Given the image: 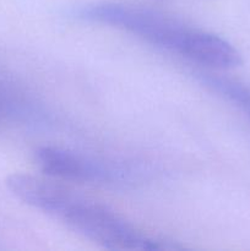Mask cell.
I'll list each match as a JSON object with an SVG mask.
<instances>
[{
  "label": "cell",
  "instance_id": "obj_2",
  "mask_svg": "<svg viewBox=\"0 0 250 251\" xmlns=\"http://www.w3.org/2000/svg\"><path fill=\"white\" fill-rule=\"evenodd\" d=\"M78 16L87 21L126 31L152 46L183 53L194 28L157 10L127 2H96L83 6Z\"/></svg>",
  "mask_w": 250,
  "mask_h": 251
},
{
  "label": "cell",
  "instance_id": "obj_5",
  "mask_svg": "<svg viewBox=\"0 0 250 251\" xmlns=\"http://www.w3.org/2000/svg\"><path fill=\"white\" fill-rule=\"evenodd\" d=\"M198 75L199 81L202 85L211 88L213 92L221 95L229 102L234 103V105L250 117V87L215 74L200 73Z\"/></svg>",
  "mask_w": 250,
  "mask_h": 251
},
{
  "label": "cell",
  "instance_id": "obj_4",
  "mask_svg": "<svg viewBox=\"0 0 250 251\" xmlns=\"http://www.w3.org/2000/svg\"><path fill=\"white\" fill-rule=\"evenodd\" d=\"M183 56L216 69H233L242 64V55L228 41L217 34L195 28Z\"/></svg>",
  "mask_w": 250,
  "mask_h": 251
},
{
  "label": "cell",
  "instance_id": "obj_3",
  "mask_svg": "<svg viewBox=\"0 0 250 251\" xmlns=\"http://www.w3.org/2000/svg\"><path fill=\"white\" fill-rule=\"evenodd\" d=\"M36 161L44 174L70 181H108L113 173L85 157L59 147H39Z\"/></svg>",
  "mask_w": 250,
  "mask_h": 251
},
{
  "label": "cell",
  "instance_id": "obj_1",
  "mask_svg": "<svg viewBox=\"0 0 250 251\" xmlns=\"http://www.w3.org/2000/svg\"><path fill=\"white\" fill-rule=\"evenodd\" d=\"M7 188L19 200L65 223L87 239L112 250L173 249L153 239L100 203L87 200L51 180L12 174Z\"/></svg>",
  "mask_w": 250,
  "mask_h": 251
}]
</instances>
